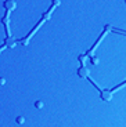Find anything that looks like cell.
Masks as SVG:
<instances>
[{"label": "cell", "instance_id": "6da1fadb", "mask_svg": "<svg viewBox=\"0 0 126 127\" xmlns=\"http://www.w3.org/2000/svg\"><path fill=\"white\" fill-rule=\"evenodd\" d=\"M53 3H54V4H51V6H50L49 11H47V13H46V14H44V17H43L42 19H40V21H39V24L36 25L35 28H33V31H32L31 33H29V35L26 36V37H25V39H24V40H22V42H21V44H22V46H26V44H28L29 39H31V37H32V36H33V35H35L36 32H38V29L40 28V26H42V25L44 24V22H46V21H47V19H49V18H50V14H51L53 11H54V8H56L57 6H58V4H60V1H58V0H56V1H53Z\"/></svg>", "mask_w": 126, "mask_h": 127}, {"label": "cell", "instance_id": "7a4b0ae2", "mask_svg": "<svg viewBox=\"0 0 126 127\" xmlns=\"http://www.w3.org/2000/svg\"><path fill=\"white\" fill-rule=\"evenodd\" d=\"M108 31H109V26L107 25V26H105V29H104V32H103V33H101V36H100V39H98L97 42L94 43V46L91 47V50H90V51H87V53H86V57H93V53H94V50L97 48V47H98V44H100V43L103 42V39L105 37V33H107Z\"/></svg>", "mask_w": 126, "mask_h": 127}, {"label": "cell", "instance_id": "3957f363", "mask_svg": "<svg viewBox=\"0 0 126 127\" xmlns=\"http://www.w3.org/2000/svg\"><path fill=\"white\" fill-rule=\"evenodd\" d=\"M78 76H79V78L86 79V78L90 76V72H89V69H86L84 66H81L79 69H78Z\"/></svg>", "mask_w": 126, "mask_h": 127}, {"label": "cell", "instance_id": "277c9868", "mask_svg": "<svg viewBox=\"0 0 126 127\" xmlns=\"http://www.w3.org/2000/svg\"><path fill=\"white\" fill-rule=\"evenodd\" d=\"M4 7L7 10V13H10V11H13L17 7V3H15L14 0H8V1H4Z\"/></svg>", "mask_w": 126, "mask_h": 127}, {"label": "cell", "instance_id": "5b68a950", "mask_svg": "<svg viewBox=\"0 0 126 127\" xmlns=\"http://www.w3.org/2000/svg\"><path fill=\"white\" fill-rule=\"evenodd\" d=\"M101 91V99H104V101H111V98H112V93L111 91H108V90H100Z\"/></svg>", "mask_w": 126, "mask_h": 127}, {"label": "cell", "instance_id": "8992f818", "mask_svg": "<svg viewBox=\"0 0 126 127\" xmlns=\"http://www.w3.org/2000/svg\"><path fill=\"white\" fill-rule=\"evenodd\" d=\"M15 40L14 39H11V37H6V40H4V48H6V47H10V48H13V47L15 46Z\"/></svg>", "mask_w": 126, "mask_h": 127}, {"label": "cell", "instance_id": "52a82bcc", "mask_svg": "<svg viewBox=\"0 0 126 127\" xmlns=\"http://www.w3.org/2000/svg\"><path fill=\"white\" fill-rule=\"evenodd\" d=\"M15 122H17L18 124H24L25 123V117L24 116H17L15 117Z\"/></svg>", "mask_w": 126, "mask_h": 127}, {"label": "cell", "instance_id": "ba28073f", "mask_svg": "<svg viewBox=\"0 0 126 127\" xmlns=\"http://www.w3.org/2000/svg\"><path fill=\"white\" fill-rule=\"evenodd\" d=\"M35 106H36V109H42V108H43V102H42V101H36Z\"/></svg>", "mask_w": 126, "mask_h": 127}, {"label": "cell", "instance_id": "9c48e42d", "mask_svg": "<svg viewBox=\"0 0 126 127\" xmlns=\"http://www.w3.org/2000/svg\"><path fill=\"white\" fill-rule=\"evenodd\" d=\"M91 64H93V65H97L98 64V60L96 58V57H91Z\"/></svg>", "mask_w": 126, "mask_h": 127}, {"label": "cell", "instance_id": "30bf717a", "mask_svg": "<svg viewBox=\"0 0 126 127\" xmlns=\"http://www.w3.org/2000/svg\"><path fill=\"white\" fill-rule=\"evenodd\" d=\"M6 84V79L4 78H0V86H4Z\"/></svg>", "mask_w": 126, "mask_h": 127}]
</instances>
